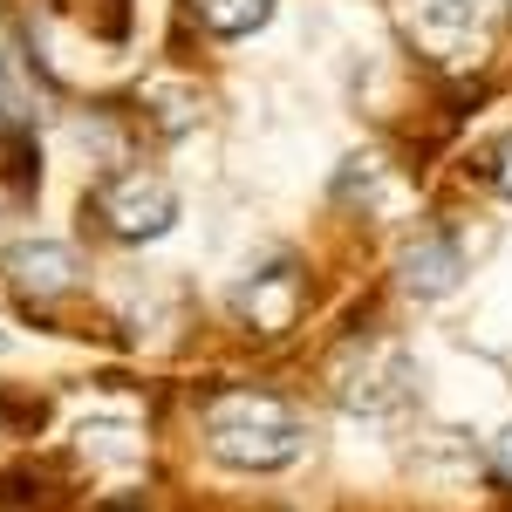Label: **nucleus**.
Returning a JSON list of instances; mask_svg holds the SVG:
<instances>
[{"label":"nucleus","instance_id":"nucleus-1","mask_svg":"<svg viewBox=\"0 0 512 512\" xmlns=\"http://www.w3.org/2000/svg\"><path fill=\"white\" fill-rule=\"evenodd\" d=\"M198 437H205V458H212V465L246 472V478L287 472V465L308 451L301 410H294L287 396H274V390H253V383H226V390L205 396Z\"/></svg>","mask_w":512,"mask_h":512},{"label":"nucleus","instance_id":"nucleus-2","mask_svg":"<svg viewBox=\"0 0 512 512\" xmlns=\"http://www.w3.org/2000/svg\"><path fill=\"white\" fill-rule=\"evenodd\" d=\"M96 219H103L110 239L144 246V239H164L178 226V192H171V178H158V171H117L96 192Z\"/></svg>","mask_w":512,"mask_h":512},{"label":"nucleus","instance_id":"nucleus-3","mask_svg":"<svg viewBox=\"0 0 512 512\" xmlns=\"http://www.w3.org/2000/svg\"><path fill=\"white\" fill-rule=\"evenodd\" d=\"M301 301H308V280H301V267H294V260H280V267L253 274L233 294V315L253 321V335H287V328H294V315H301Z\"/></svg>","mask_w":512,"mask_h":512},{"label":"nucleus","instance_id":"nucleus-4","mask_svg":"<svg viewBox=\"0 0 512 512\" xmlns=\"http://www.w3.org/2000/svg\"><path fill=\"white\" fill-rule=\"evenodd\" d=\"M335 396L349 403V410H396L403 396H410V362L396 349H369V362H362V349L335 369Z\"/></svg>","mask_w":512,"mask_h":512},{"label":"nucleus","instance_id":"nucleus-5","mask_svg":"<svg viewBox=\"0 0 512 512\" xmlns=\"http://www.w3.org/2000/svg\"><path fill=\"white\" fill-rule=\"evenodd\" d=\"M7 280L28 294V301H55V294H69L76 287V253L62 246V239H21V246H7Z\"/></svg>","mask_w":512,"mask_h":512},{"label":"nucleus","instance_id":"nucleus-6","mask_svg":"<svg viewBox=\"0 0 512 512\" xmlns=\"http://www.w3.org/2000/svg\"><path fill=\"white\" fill-rule=\"evenodd\" d=\"M396 274H403V287H410L417 301H444V294L465 280V253H458L451 233H417L410 246H403Z\"/></svg>","mask_w":512,"mask_h":512},{"label":"nucleus","instance_id":"nucleus-7","mask_svg":"<svg viewBox=\"0 0 512 512\" xmlns=\"http://www.w3.org/2000/svg\"><path fill=\"white\" fill-rule=\"evenodd\" d=\"M410 28H417V41L431 48L437 62H458L478 41V7L472 0H417L410 7Z\"/></svg>","mask_w":512,"mask_h":512},{"label":"nucleus","instance_id":"nucleus-8","mask_svg":"<svg viewBox=\"0 0 512 512\" xmlns=\"http://www.w3.org/2000/svg\"><path fill=\"white\" fill-rule=\"evenodd\" d=\"M192 14H198L205 35L246 41V35H260V28L274 21V0H192Z\"/></svg>","mask_w":512,"mask_h":512},{"label":"nucleus","instance_id":"nucleus-9","mask_svg":"<svg viewBox=\"0 0 512 512\" xmlns=\"http://www.w3.org/2000/svg\"><path fill=\"white\" fill-rule=\"evenodd\" d=\"M492 472H499V478L512 485V424H506L499 437H492Z\"/></svg>","mask_w":512,"mask_h":512},{"label":"nucleus","instance_id":"nucleus-10","mask_svg":"<svg viewBox=\"0 0 512 512\" xmlns=\"http://www.w3.org/2000/svg\"><path fill=\"white\" fill-rule=\"evenodd\" d=\"M492 185H499V192L512 198V137L499 144V151H492Z\"/></svg>","mask_w":512,"mask_h":512}]
</instances>
